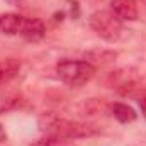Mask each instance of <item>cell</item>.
<instances>
[{"label": "cell", "mask_w": 146, "mask_h": 146, "mask_svg": "<svg viewBox=\"0 0 146 146\" xmlns=\"http://www.w3.org/2000/svg\"><path fill=\"white\" fill-rule=\"evenodd\" d=\"M112 114H114V117H115L119 122H122V124L133 122V121H136V117H138L136 110L133 109V107H129L127 104H121V102H117V104L112 106Z\"/></svg>", "instance_id": "52a82bcc"}, {"label": "cell", "mask_w": 146, "mask_h": 146, "mask_svg": "<svg viewBox=\"0 0 146 146\" xmlns=\"http://www.w3.org/2000/svg\"><path fill=\"white\" fill-rule=\"evenodd\" d=\"M5 2L12 7H26V3H27V0H5Z\"/></svg>", "instance_id": "30bf717a"}, {"label": "cell", "mask_w": 146, "mask_h": 146, "mask_svg": "<svg viewBox=\"0 0 146 146\" xmlns=\"http://www.w3.org/2000/svg\"><path fill=\"white\" fill-rule=\"evenodd\" d=\"M41 131L48 136V138H56V139H76V138H83L90 134V129L76 124V122H70L65 119H60L56 115H42L39 121Z\"/></svg>", "instance_id": "6da1fadb"}, {"label": "cell", "mask_w": 146, "mask_h": 146, "mask_svg": "<svg viewBox=\"0 0 146 146\" xmlns=\"http://www.w3.org/2000/svg\"><path fill=\"white\" fill-rule=\"evenodd\" d=\"M19 70V65L15 61H0V85L7 83Z\"/></svg>", "instance_id": "ba28073f"}, {"label": "cell", "mask_w": 146, "mask_h": 146, "mask_svg": "<svg viewBox=\"0 0 146 146\" xmlns=\"http://www.w3.org/2000/svg\"><path fill=\"white\" fill-rule=\"evenodd\" d=\"M46 34V27H44V22L41 19H24V24H22V29H21V36L24 37L26 41L29 42H36L41 41Z\"/></svg>", "instance_id": "5b68a950"}, {"label": "cell", "mask_w": 146, "mask_h": 146, "mask_svg": "<svg viewBox=\"0 0 146 146\" xmlns=\"http://www.w3.org/2000/svg\"><path fill=\"white\" fill-rule=\"evenodd\" d=\"M90 22V27L109 42H115L122 37L124 33V26L122 22L110 12V10H99V12H94L88 19Z\"/></svg>", "instance_id": "3957f363"}, {"label": "cell", "mask_w": 146, "mask_h": 146, "mask_svg": "<svg viewBox=\"0 0 146 146\" xmlns=\"http://www.w3.org/2000/svg\"><path fill=\"white\" fill-rule=\"evenodd\" d=\"M31 146H73L68 139H56V138H44V139H39L36 143H33Z\"/></svg>", "instance_id": "9c48e42d"}, {"label": "cell", "mask_w": 146, "mask_h": 146, "mask_svg": "<svg viewBox=\"0 0 146 146\" xmlns=\"http://www.w3.org/2000/svg\"><path fill=\"white\" fill-rule=\"evenodd\" d=\"M5 138H7L5 129H3V127H2V124H0V143H2V141H5Z\"/></svg>", "instance_id": "7c38bea8"}, {"label": "cell", "mask_w": 146, "mask_h": 146, "mask_svg": "<svg viewBox=\"0 0 146 146\" xmlns=\"http://www.w3.org/2000/svg\"><path fill=\"white\" fill-rule=\"evenodd\" d=\"M58 78L68 87H82L95 75V66L82 60H61L56 65Z\"/></svg>", "instance_id": "7a4b0ae2"}, {"label": "cell", "mask_w": 146, "mask_h": 146, "mask_svg": "<svg viewBox=\"0 0 146 146\" xmlns=\"http://www.w3.org/2000/svg\"><path fill=\"white\" fill-rule=\"evenodd\" d=\"M139 107H141V112H143V115H145V119H146V95H143L139 100Z\"/></svg>", "instance_id": "8fae6325"}, {"label": "cell", "mask_w": 146, "mask_h": 146, "mask_svg": "<svg viewBox=\"0 0 146 146\" xmlns=\"http://www.w3.org/2000/svg\"><path fill=\"white\" fill-rule=\"evenodd\" d=\"M110 12L121 22H133L138 19V3L136 0H112L109 3Z\"/></svg>", "instance_id": "277c9868"}, {"label": "cell", "mask_w": 146, "mask_h": 146, "mask_svg": "<svg viewBox=\"0 0 146 146\" xmlns=\"http://www.w3.org/2000/svg\"><path fill=\"white\" fill-rule=\"evenodd\" d=\"M24 19L26 17H22L19 14H12V12L3 14V15H0V31L7 36H17V34H21Z\"/></svg>", "instance_id": "8992f818"}]
</instances>
